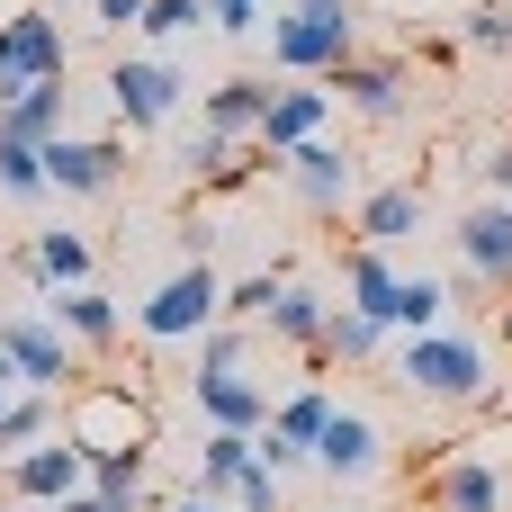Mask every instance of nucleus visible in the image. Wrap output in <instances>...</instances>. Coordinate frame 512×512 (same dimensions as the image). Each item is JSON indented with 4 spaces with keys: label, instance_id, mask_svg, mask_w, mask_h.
Listing matches in <instances>:
<instances>
[{
    "label": "nucleus",
    "instance_id": "nucleus-1",
    "mask_svg": "<svg viewBox=\"0 0 512 512\" xmlns=\"http://www.w3.org/2000/svg\"><path fill=\"white\" fill-rule=\"evenodd\" d=\"M396 387L423 396V405H477V396H495V342L450 333V324L396 333Z\"/></svg>",
    "mask_w": 512,
    "mask_h": 512
},
{
    "label": "nucleus",
    "instance_id": "nucleus-2",
    "mask_svg": "<svg viewBox=\"0 0 512 512\" xmlns=\"http://www.w3.org/2000/svg\"><path fill=\"white\" fill-rule=\"evenodd\" d=\"M351 54H360V0H288V9L270 18V63H279V72L333 81Z\"/></svg>",
    "mask_w": 512,
    "mask_h": 512
},
{
    "label": "nucleus",
    "instance_id": "nucleus-3",
    "mask_svg": "<svg viewBox=\"0 0 512 512\" xmlns=\"http://www.w3.org/2000/svg\"><path fill=\"white\" fill-rule=\"evenodd\" d=\"M216 315H225V279H216L207 261H180V270H171V279L135 306V333H144L153 351H189Z\"/></svg>",
    "mask_w": 512,
    "mask_h": 512
},
{
    "label": "nucleus",
    "instance_id": "nucleus-4",
    "mask_svg": "<svg viewBox=\"0 0 512 512\" xmlns=\"http://www.w3.org/2000/svg\"><path fill=\"white\" fill-rule=\"evenodd\" d=\"M279 180H288V198L306 207V216H351L360 207V153L351 144H333V135H306L297 153H279Z\"/></svg>",
    "mask_w": 512,
    "mask_h": 512
},
{
    "label": "nucleus",
    "instance_id": "nucleus-5",
    "mask_svg": "<svg viewBox=\"0 0 512 512\" xmlns=\"http://www.w3.org/2000/svg\"><path fill=\"white\" fill-rule=\"evenodd\" d=\"M180 99H189V72L180 63H162V54H117L108 63V108H117V126H162V117H180Z\"/></svg>",
    "mask_w": 512,
    "mask_h": 512
},
{
    "label": "nucleus",
    "instance_id": "nucleus-6",
    "mask_svg": "<svg viewBox=\"0 0 512 512\" xmlns=\"http://www.w3.org/2000/svg\"><path fill=\"white\" fill-rule=\"evenodd\" d=\"M63 63H72V45H63V27H54V0L18 9V18L0 27V108H9L27 81H63Z\"/></svg>",
    "mask_w": 512,
    "mask_h": 512
},
{
    "label": "nucleus",
    "instance_id": "nucleus-7",
    "mask_svg": "<svg viewBox=\"0 0 512 512\" xmlns=\"http://www.w3.org/2000/svg\"><path fill=\"white\" fill-rule=\"evenodd\" d=\"M90 459L99 450H153V405L144 396H126V387H90L81 405H72V423H63Z\"/></svg>",
    "mask_w": 512,
    "mask_h": 512
},
{
    "label": "nucleus",
    "instance_id": "nucleus-8",
    "mask_svg": "<svg viewBox=\"0 0 512 512\" xmlns=\"http://www.w3.org/2000/svg\"><path fill=\"white\" fill-rule=\"evenodd\" d=\"M0 351H9V369H18V387H45V396H54L63 378H81V360H72L81 342H72L54 315H9V324H0Z\"/></svg>",
    "mask_w": 512,
    "mask_h": 512
},
{
    "label": "nucleus",
    "instance_id": "nucleus-9",
    "mask_svg": "<svg viewBox=\"0 0 512 512\" xmlns=\"http://www.w3.org/2000/svg\"><path fill=\"white\" fill-rule=\"evenodd\" d=\"M315 468H324L333 486H369V477L387 468V432H378L360 405H333V423L315 432Z\"/></svg>",
    "mask_w": 512,
    "mask_h": 512
},
{
    "label": "nucleus",
    "instance_id": "nucleus-10",
    "mask_svg": "<svg viewBox=\"0 0 512 512\" xmlns=\"http://www.w3.org/2000/svg\"><path fill=\"white\" fill-rule=\"evenodd\" d=\"M45 180H54V198H108L126 180V153L108 135H54L45 144Z\"/></svg>",
    "mask_w": 512,
    "mask_h": 512
},
{
    "label": "nucleus",
    "instance_id": "nucleus-11",
    "mask_svg": "<svg viewBox=\"0 0 512 512\" xmlns=\"http://www.w3.org/2000/svg\"><path fill=\"white\" fill-rule=\"evenodd\" d=\"M9 486H18L27 504H63V495H81V486H90V450H81L72 432H63V441L45 432L36 450H18V459H9Z\"/></svg>",
    "mask_w": 512,
    "mask_h": 512
},
{
    "label": "nucleus",
    "instance_id": "nucleus-12",
    "mask_svg": "<svg viewBox=\"0 0 512 512\" xmlns=\"http://www.w3.org/2000/svg\"><path fill=\"white\" fill-rule=\"evenodd\" d=\"M459 270L468 279H486V288H512V198H477L468 216H459Z\"/></svg>",
    "mask_w": 512,
    "mask_h": 512
},
{
    "label": "nucleus",
    "instance_id": "nucleus-13",
    "mask_svg": "<svg viewBox=\"0 0 512 512\" xmlns=\"http://www.w3.org/2000/svg\"><path fill=\"white\" fill-rule=\"evenodd\" d=\"M189 405H198V423L270 432V387H252L243 369H189Z\"/></svg>",
    "mask_w": 512,
    "mask_h": 512
},
{
    "label": "nucleus",
    "instance_id": "nucleus-14",
    "mask_svg": "<svg viewBox=\"0 0 512 512\" xmlns=\"http://www.w3.org/2000/svg\"><path fill=\"white\" fill-rule=\"evenodd\" d=\"M333 90H342L369 126H396L405 99H414V72H405V63H369V54H351V63L333 72Z\"/></svg>",
    "mask_w": 512,
    "mask_h": 512
},
{
    "label": "nucleus",
    "instance_id": "nucleus-15",
    "mask_svg": "<svg viewBox=\"0 0 512 512\" xmlns=\"http://www.w3.org/2000/svg\"><path fill=\"white\" fill-rule=\"evenodd\" d=\"M333 126V90H315L306 72H297V90H270V117H261V153L279 162V153H297L306 135H324Z\"/></svg>",
    "mask_w": 512,
    "mask_h": 512
},
{
    "label": "nucleus",
    "instance_id": "nucleus-16",
    "mask_svg": "<svg viewBox=\"0 0 512 512\" xmlns=\"http://www.w3.org/2000/svg\"><path fill=\"white\" fill-rule=\"evenodd\" d=\"M423 216H432V207H423V189H414V180H396V189H360V207H351V234L396 252L405 234H423Z\"/></svg>",
    "mask_w": 512,
    "mask_h": 512
},
{
    "label": "nucleus",
    "instance_id": "nucleus-17",
    "mask_svg": "<svg viewBox=\"0 0 512 512\" xmlns=\"http://www.w3.org/2000/svg\"><path fill=\"white\" fill-rule=\"evenodd\" d=\"M252 459H261V432H225V423H207V441H198V486H189V495L234 504V486H243Z\"/></svg>",
    "mask_w": 512,
    "mask_h": 512
},
{
    "label": "nucleus",
    "instance_id": "nucleus-18",
    "mask_svg": "<svg viewBox=\"0 0 512 512\" xmlns=\"http://www.w3.org/2000/svg\"><path fill=\"white\" fill-rule=\"evenodd\" d=\"M45 315H54V324H63V333H72L81 351H117V333H126L117 297H99L90 279H81V288H54V306H45Z\"/></svg>",
    "mask_w": 512,
    "mask_h": 512
},
{
    "label": "nucleus",
    "instance_id": "nucleus-19",
    "mask_svg": "<svg viewBox=\"0 0 512 512\" xmlns=\"http://www.w3.org/2000/svg\"><path fill=\"white\" fill-rule=\"evenodd\" d=\"M63 117H72V90L63 81H27L9 108H0V135H27V144H54L63 135Z\"/></svg>",
    "mask_w": 512,
    "mask_h": 512
},
{
    "label": "nucleus",
    "instance_id": "nucleus-20",
    "mask_svg": "<svg viewBox=\"0 0 512 512\" xmlns=\"http://www.w3.org/2000/svg\"><path fill=\"white\" fill-rule=\"evenodd\" d=\"M261 117H270V81H261V72H234V81L207 90V126H225V135H261Z\"/></svg>",
    "mask_w": 512,
    "mask_h": 512
},
{
    "label": "nucleus",
    "instance_id": "nucleus-21",
    "mask_svg": "<svg viewBox=\"0 0 512 512\" xmlns=\"http://www.w3.org/2000/svg\"><path fill=\"white\" fill-rule=\"evenodd\" d=\"M261 324H270L279 342H306V351H324V324H333V297H324V288H297V279H288V288H279V306H270Z\"/></svg>",
    "mask_w": 512,
    "mask_h": 512
},
{
    "label": "nucleus",
    "instance_id": "nucleus-22",
    "mask_svg": "<svg viewBox=\"0 0 512 512\" xmlns=\"http://www.w3.org/2000/svg\"><path fill=\"white\" fill-rule=\"evenodd\" d=\"M396 279H405V270L387 261V243H360V252H351V270H342V297H351V306H369V315L387 324V306H396Z\"/></svg>",
    "mask_w": 512,
    "mask_h": 512
},
{
    "label": "nucleus",
    "instance_id": "nucleus-23",
    "mask_svg": "<svg viewBox=\"0 0 512 512\" xmlns=\"http://www.w3.org/2000/svg\"><path fill=\"white\" fill-rule=\"evenodd\" d=\"M0 198H9V207H45V198H54V180H45V144L0 135Z\"/></svg>",
    "mask_w": 512,
    "mask_h": 512
},
{
    "label": "nucleus",
    "instance_id": "nucleus-24",
    "mask_svg": "<svg viewBox=\"0 0 512 512\" xmlns=\"http://www.w3.org/2000/svg\"><path fill=\"white\" fill-rule=\"evenodd\" d=\"M45 432H54V396H45V387H9V396H0V459L36 450Z\"/></svg>",
    "mask_w": 512,
    "mask_h": 512
},
{
    "label": "nucleus",
    "instance_id": "nucleus-25",
    "mask_svg": "<svg viewBox=\"0 0 512 512\" xmlns=\"http://www.w3.org/2000/svg\"><path fill=\"white\" fill-rule=\"evenodd\" d=\"M27 270H36L45 288H81V279H90V243H81L72 225H54V234L27 243Z\"/></svg>",
    "mask_w": 512,
    "mask_h": 512
},
{
    "label": "nucleus",
    "instance_id": "nucleus-26",
    "mask_svg": "<svg viewBox=\"0 0 512 512\" xmlns=\"http://www.w3.org/2000/svg\"><path fill=\"white\" fill-rule=\"evenodd\" d=\"M378 351H387V324H378L369 306H351V297H342V306H333V324H324V360H351V369H360V360H378Z\"/></svg>",
    "mask_w": 512,
    "mask_h": 512
},
{
    "label": "nucleus",
    "instance_id": "nucleus-27",
    "mask_svg": "<svg viewBox=\"0 0 512 512\" xmlns=\"http://www.w3.org/2000/svg\"><path fill=\"white\" fill-rule=\"evenodd\" d=\"M450 315V288L432 279V270H414V279H396V306H387V333H432Z\"/></svg>",
    "mask_w": 512,
    "mask_h": 512
},
{
    "label": "nucleus",
    "instance_id": "nucleus-28",
    "mask_svg": "<svg viewBox=\"0 0 512 512\" xmlns=\"http://www.w3.org/2000/svg\"><path fill=\"white\" fill-rule=\"evenodd\" d=\"M441 512H504V477H495L486 459L441 468Z\"/></svg>",
    "mask_w": 512,
    "mask_h": 512
},
{
    "label": "nucleus",
    "instance_id": "nucleus-29",
    "mask_svg": "<svg viewBox=\"0 0 512 512\" xmlns=\"http://www.w3.org/2000/svg\"><path fill=\"white\" fill-rule=\"evenodd\" d=\"M279 288H288V270H252V279H225V315L261 324V315L279 306Z\"/></svg>",
    "mask_w": 512,
    "mask_h": 512
},
{
    "label": "nucleus",
    "instance_id": "nucleus-30",
    "mask_svg": "<svg viewBox=\"0 0 512 512\" xmlns=\"http://www.w3.org/2000/svg\"><path fill=\"white\" fill-rule=\"evenodd\" d=\"M459 36H468L477 54H512V0H477V9L459 18Z\"/></svg>",
    "mask_w": 512,
    "mask_h": 512
},
{
    "label": "nucleus",
    "instance_id": "nucleus-31",
    "mask_svg": "<svg viewBox=\"0 0 512 512\" xmlns=\"http://www.w3.org/2000/svg\"><path fill=\"white\" fill-rule=\"evenodd\" d=\"M144 468H153V450H99V459H90V486L135 495V486H144Z\"/></svg>",
    "mask_w": 512,
    "mask_h": 512
},
{
    "label": "nucleus",
    "instance_id": "nucleus-32",
    "mask_svg": "<svg viewBox=\"0 0 512 512\" xmlns=\"http://www.w3.org/2000/svg\"><path fill=\"white\" fill-rule=\"evenodd\" d=\"M189 27H207V0H153L135 36H153V45H162V36H189Z\"/></svg>",
    "mask_w": 512,
    "mask_h": 512
},
{
    "label": "nucleus",
    "instance_id": "nucleus-33",
    "mask_svg": "<svg viewBox=\"0 0 512 512\" xmlns=\"http://www.w3.org/2000/svg\"><path fill=\"white\" fill-rule=\"evenodd\" d=\"M234 512H279V468H270V459H252V468H243V486H234Z\"/></svg>",
    "mask_w": 512,
    "mask_h": 512
},
{
    "label": "nucleus",
    "instance_id": "nucleus-34",
    "mask_svg": "<svg viewBox=\"0 0 512 512\" xmlns=\"http://www.w3.org/2000/svg\"><path fill=\"white\" fill-rule=\"evenodd\" d=\"M207 27L216 36H261L270 18H261V0H207Z\"/></svg>",
    "mask_w": 512,
    "mask_h": 512
},
{
    "label": "nucleus",
    "instance_id": "nucleus-35",
    "mask_svg": "<svg viewBox=\"0 0 512 512\" xmlns=\"http://www.w3.org/2000/svg\"><path fill=\"white\" fill-rule=\"evenodd\" d=\"M54 512H153V504H144V486H135V495H108V486H81V495H63Z\"/></svg>",
    "mask_w": 512,
    "mask_h": 512
},
{
    "label": "nucleus",
    "instance_id": "nucleus-36",
    "mask_svg": "<svg viewBox=\"0 0 512 512\" xmlns=\"http://www.w3.org/2000/svg\"><path fill=\"white\" fill-rule=\"evenodd\" d=\"M144 9H153V0H90L99 27H144Z\"/></svg>",
    "mask_w": 512,
    "mask_h": 512
},
{
    "label": "nucleus",
    "instance_id": "nucleus-37",
    "mask_svg": "<svg viewBox=\"0 0 512 512\" xmlns=\"http://www.w3.org/2000/svg\"><path fill=\"white\" fill-rule=\"evenodd\" d=\"M477 180H486V189H512V144H486V153H477Z\"/></svg>",
    "mask_w": 512,
    "mask_h": 512
},
{
    "label": "nucleus",
    "instance_id": "nucleus-38",
    "mask_svg": "<svg viewBox=\"0 0 512 512\" xmlns=\"http://www.w3.org/2000/svg\"><path fill=\"white\" fill-rule=\"evenodd\" d=\"M171 512H225V504H207V495H180V504H171Z\"/></svg>",
    "mask_w": 512,
    "mask_h": 512
},
{
    "label": "nucleus",
    "instance_id": "nucleus-39",
    "mask_svg": "<svg viewBox=\"0 0 512 512\" xmlns=\"http://www.w3.org/2000/svg\"><path fill=\"white\" fill-rule=\"evenodd\" d=\"M9 387H18V369H9V351H0V396H9Z\"/></svg>",
    "mask_w": 512,
    "mask_h": 512
},
{
    "label": "nucleus",
    "instance_id": "nucleus-40",
    "mask_svg": "<svg viewBox=\"0 0 512 512\" xmlns=\"http://www.w3.org/2000/svg\"><path fill=\"white\" fill-rule=\"evenodd\" d=\"M36 512H54V504H36Z\"/></svg>",
    "mask_w": 512,
    "mask_h": 512
},
{
    "label": "nucleus",
    "instance_id": "nucleus-41",
    "mask_svg": "<svg viewBox=\"0 0 512 512\" xmlns=\"http://www.w3.org/2000/svg\"><path fill=\"white\" fill-rule=\"evenodd\" d=\"M54 9H63V0H54Z\"/></svg>",
    "mask_w": 512,
    "mask_h": 512
}]
</instances>
